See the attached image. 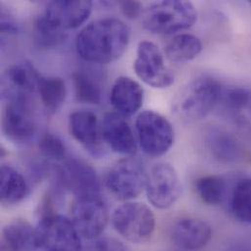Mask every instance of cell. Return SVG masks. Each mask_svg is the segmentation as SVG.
I'll list each match as a JSON object with an SVG mask.
<instances>
[{"label":"cell","mask_w":251,"mask_h":251,"mask_svg":"<svg viewBox=\"0 0 251 251\" xmlns=\"http://www.w3.org/2000/svg\"><path fill=\"white\" fill-rule=\"evenodd\" d=\"M148 174L143 164L132 157L116 163L106 176V187L120 201H131L138 198L146 189Z\"/></svg>","instance_id":"obj_8"},{"label":"cell","mask_w":251,"mask_h":251,"mask_svg":"<svg viewBox=\"0 0 251 251\" xmlns=\"http://www.w3.org/2000/svg\"><path fill=\"white\" fill-rule=\"evenodd\" d=\"M103 138L114 151L133 156L138 150L133 131L124 117L118 113H109L102 123Z\"/></svg>","instance_id":"obj_16"},{"label":"cell","mask_w":251,"mask_h":251,"mask_svg":"<svg viewBox=\"0 0 251 251\" xmlns=\"http://www.w3.org/2000/svg\"><path fill=\"white\" fill-rule=\"evenodd\" d=\"M36 129V117L30 99L7 100L2 117V130L10 141L25 144L33 138Z\"/></svg>","instance_id":"obj_12"},{"label":"cell","mask_w":251,"mask_h":251,"mask_svg":"<svg viewBox=\"0 0 251 251\" xmlns=\"http://www.w3.org/2000/svg\"><path fill=\"white\" fill-rule=\"evenodd\" d=\"M73 79L78 102L91 105L101 104L102 87L95 76L84 71H78L74 74Z\"/></svg>","instance_id":"obj_26"},{"label":"cell","mask_w":251,"mask_h":251,"mask_svg":"<svg viewBox=\"0 0 251 251\" xmlns=\"http://www.w3.org/2000/svg\"><path fill=\"white\" fill-rule=\"evenodd\" d=\"M37 91L44 107L52 114H55L62 108L67 97L65 81L56 76H41Z\"/></svg>","instance_id":"obj_25"},{"label":"cell","mask_w":251,"mask_h":251,"mask_svg":"<svg viewBox=\"0 0 251 251\" xmlns=\"http://www.w3.org/2000/svg\"><path fill=\"white\" fill-rule=\"evenodd\" d=\"M144 101V90L134 79L119 77L111 92V102L118 114L123 117H130L136 114L142 107Z\"/></svg>","instance_id":"obj_18"},{"label":"cell","mask_w":251,"mask_h":251,"mask_svg":"<svg viewBox=\"0 0 251 251\" xmlns=\"http://www.w3.org/2000/svg\"><path fill=\"white\" fill-rule=\"evenodd\" d=\"M130 40V28L125 22L106 18L92 22L77 35L76 51L85 61L109 64L123 56Z\"/></svg>","instance_id":"obj_1"},{"label":"cell","mask_w":251,"mask_h":251,"mask_svg":"<svg viewBox=\"0 0 251 251\" xmlns=\"http://www.w3.org/2000/svg\"><path fill=\"white\" fill-rule=\"evenodd\" d=\"M19 30L14 18L4 9L1 11V32L2 34H15Z\"/></svg>","instance_id":"obj_30"},{"label":"cell","mask_w":251,"mask_h":251,"mask_svg":"<svg viewBox=\"0 0 251 251\" xmlns=\"http://www.w3.org/2000/svg\"><path fill=\"white\" fill-rule=\"evenodd\" d=\"M57 186L72 191L76 198L99 196L100 182L95 169L84 160L71 157L54 168Z\"/></svg>","instance_id":"obj_10"},{"label":"cell","mask_w":251,"mask_h":251,"mask_svg":"<svg viewBox=\"0 0 251 251\" xmlns=\"http://www.w3.org/2000/svg\"><path fill=\"white\" fill-rule=\"evenodd\" d=\"M134 71L143 82L153 88L163 89L174 83V75L166 67L160 49L148 40L138 45Z\"/></svg>","instance_id":"obj_11"},{"label":"cell","mask_w":251,"mask_h":251,"mask_svg":"<svg viewBox=\"0 0 251 251\" xmlns=\"http://www.w3.org/2000/svg\"><path fill=\"white\" fill-rule=\"evenodd\" d=\"M70 131L73 137L93 156L100 157L106 152L102 126L96 114L90 111H76L71 114Z\"/></svg>","instance_id":"obj_13"},{"label":"cell","mask_w":251,"mask_h":251,"mask_svg":"<svg viewBox=\"0 0 251 251\" xmlns=\"http://www.w3.org/2000/svg\"><path fill=\"white\" fill-rule=\"evenodd\" d=\"M136 130L141 149L150 156L163 155L174 143V129L171 124L153 111H145L138 116Z\"/></svg>","instance_id":"obj_6"},{"label":"cell","mask_w":251,"mask_h":251,"mask_svg":"<svg viewBox=\"0 0 251 251\" xmlns=\"http://www.w3.org/2000/svg\"><path fill=\"white\" fill-rule=\"evenodd\" d=\"M0 200L2 204L13 206L22 202L29 193V186L17 169L3 164L0 175Z\"/></svg>","instance_id":"obj_20"},{"label":"cell","mask_w":251,"mask_h":251,"mask_svg":"<svg viewBox=\"0 0 251 251\" xmlns=\"http://www.w3.org/2000/svg\"><path fill=\"white\" fill-rule=\"evenodd\" d=\"M71 220L81 238L92 241L105 231L110 214L100 196L78 197L72 205Z\"/></svg>","instance_id":"obj_7"},{"label":"cell","mask_w":251,"mask_h":251,"mask_svg":"<svg viewBox=\"0 0 251 251\" xmlns=\"http://www.w3.org/2000/svg\"><path fill=\"white\" fill-rule=\"evenodd\" d=\"M229 207L241 222L251 224V178L239 179L229 194Z\"/></svg>","instance_id":"obj_24"},{"label":"cell","mask_w":251,"mask_h":251,"mask_svg":"<svg viewBox=\"0 0 251 251\" xmlns=\"http://www.w3.org/2000/svg\"><path fill=\"white\" fill-rule=\"evenodd\" d=\"M222 89L223 86L215 78L199 77L177 95L173 102V112L183 122H199L218 106Z\"/></svg>","instance_id":"obj_2"},{"label":"cell","mask_w":251,"mask_h":251,"mask_svg":"<svg viewBox=\"0 0 251 251\" xmlns=\"http://www.w3.org/2000/svg\"><path fill=\"white\" fill-rule=\"evenodd\" d=\"M112 223L120 236L138 245L150 241L155 230L154 214L141 202H126L119 206L113 213Z\"/></svg>","instance_id":"obj_5"},{"label":"cell","mask_w":251,"mask_h":251,"mask_svg":"<svg viewBox=\"0 0 251 251\" xmlns=\"http://www.w3.org/2000/svg\"><path fill=\"white\" fill-rule=\"evenodd\" d=\"M34 228L23 219L14 220L2 229L1 243L3 251H24L33 244Z\"/></svg>","instance_id":"obj_21"},{"label":"cell","mask_w":251,"mask_h":251,"mask_svg":"<svg viewBox=\"0 0 251 251\" xmlns=\"http://www.w3.org/2000/svg\"><path fill=\"white\" fill-rule=\"evenodd\" d=\"M34 247L44 251H83L81 237L71 219L43 214L34 228Z\"/></svg>","instance_id":"obj_4"},{"label":"cell","mask_w":251,"mask_h":251,"mask_svg":"<svg viewBox=\"0 0 251 251\" xmlns=\"http://www.w3.org/2000/svg\"><path fill=\"white\" fill-rule=\"evenodd\" d=\"M120 5L124 15L130 20L136 19L142 12V4L138 1H123Z\"/></svg>","instance_id":"obj_31"},{"label":"cell","mask_w":251,"mask_h":251,"mask_svg":"<svg viewBox=\"0 0 251 251\" xmlns=\"http://www.w3.org/2000/svg\"><path fill=\"white\" fill-rule=\"evenodd\" d=\"M41 75L29 62H22L8 68L2 77V93L7 100L30 99L37 91Z\"/></svg>","instance_id":"obj_14"},{"label":"cell","mask_w":251,"mask_h":251,"mask_svg":"<svg viewBox=\"0 0 251 251\" xmlns=\"http://www.w3.org/2000/svg\"></svg>","instance_id":"obj_32"},{"label":"cell","mask_w":251,"mask_h":251,"mask_svg":"<svg viewBox=\"0 0 251 251\" xmlns=\"http://www.w3.org/2000/svg\"><path fill=\"white\" fill-rule=\"evenodd\" d=\"M202 50L199 37L190 33H182L172 38L165 47V53L170 61L183 63L197 58Z\"/></svg>","instance_id":"obj_23"},{"label":"cell","mask_w":251,"mask_h":251,"mask_svg":"<svg viewBox=\"0 0 251 251\" xmlns=\"http://www.w3.org/2000/svg\"><path fill=\"white\" fill-rule=\"evenodd\" d=\"M170 236L178 248L185 251H199L208 245L212 238V230L203 220L182 218L173 225Z\"/></svg>","instance_id":"obj_17"},{"label":"cell","mask_w":251,"mask_h":251,"mask_svg":"<svg viewBox=\"0 0 251 251\" xmlns=\"http://www.w3.org/2000/svg\"><path fill=\"white\" fill-rule=\"evenodd\" d=\"M142 17L143 26L148 31L171 34L193 26L198 20V12L191 2L168 0L149 6Z\"/></svg>","instance_id":"obj_3"},{"label":"cell","mask_w":251,"mask_h":251,"mask_svg":"<svg viewBox=\"0 0 251 251\" xmlns=\"http://www.w3.org/2000/svg\"><path fill=\"white\" fill-rule=\"evenodd\" d=\"M91 1H52L42 14L49 22L63 30L78 27L90 16Z\"/></svg>","instance_id":"obj_15"},{"label":"cell","mask_w":251,"mask_h":251,"mask_svg":"<svg viewBox=\"0 0 251 251\" xmlns=\"http://www.w3.org/2000/svg\"><path fill=\"white\" fill-rule=\"evenodd\" d=\"M146 192L149 201L158 209L175 204L182 194V185L175 168L165 162L154 164L147 176Z\"/></svg>","instance_id":"obj_9"},{"label":"cell","mask_w":251,"mask_h":251,"mask_svg":"<svg viewBox=\"0 0 251 251\" xmlns=\"http://www.w3.org/2000/svg\"><path fill=\"white\" fill-rule=\"evenodd\" d=\"M200 199L206 204L216 206L223 203L228 198V182L219 175H207L199 178L195 184Z\"/></svg>","instance_id":"obj_22"},{"label":"cell","mask_w":251,"mask_h":251,"mask_svg":"<svg viewBox=\"0 0 251 251\" xmlns=\"http://www.w3.org/2000/svg\"><path fill=\"white\" fill-rule=\"evenodd\" d=\"M38 148L42 156L54 161L67 159V148L63 140L52 133H45L39 141Z\"/></svg>","instance_id":"obj_28"},{"label":"cell","mask_w":251,"mask_h":251,"mask_svg":"<svg viewBox=\"0 0 251 251\" xmlns=\"http://www.w3.org/2000/svg\"><path fill=\"white\" fill-rule=\"evenodd\" d=\"M66 30H63L49 22L42 14L35 20L33 25V38L35 44L42 49L55 48L61 45L67 38Z\"/></svg>","instance_id":"obj_27"},{"label":"cell","mask_w":251,"mask_h":251,"mask_svg":"<svg viewBox=\"0 0 251 251\" xmlns=\"http://www.w3.org/2000/svg\"><path fill=\"white\" fill-rule=\"evenodd\" d=\"M206 143L212 155L222 162H235L244 155V149L238 138L222 127H209Z\"/></svg>","instance_id":"obj_19"},{"label":"cell","mask_w":251,"mask_h":251,"mask_svg":"<svg viewBox=\"0 0 251 251\" xmlns=\"http://www.w3.org/2000/svg\"><path fill=\"white\" fill-rule=\"evenodd\" d=\"M83 251H129L128 248L122 242L108 237H99L90 241Z\"/></svg>","instance_id":"obj_29"}]
</instances>
